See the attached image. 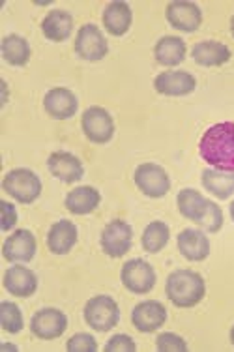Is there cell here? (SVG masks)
Masks as SVG:
<instances>
[{
    "instance_id": "1",
    "label": "cell",
    "mask_w": 234,
    "mask_h": 352,
    "mask_svg": "<svg viewBox=\"0 0 234 352\" xmlns=\"http://www.w3.org/2000/svg\"><path fill=\"white\" fill-rule=\"evenodd\" d=\"M199 154L210 167L234 173V122L210 126L201 137Z\"/></svg>"
},
{
    "instance_id": "2",
    "label": "cell",
    "mask_w": 234,
    "mask_h": 352,
    "mask_svg": "<svg viewBox=\"0 0 234 352\" xmlns=\"http://www.w3.org/2000/svg\"><path fill=\"white\" fill-rule=\"evenodd\" d=\"M167 298L176 307H195L206 294V283L201 274L193 270H174L165 283Z\"/></svg>"
},
{
    "instance_id": "3",
    "label": "cell",
    "mask_w": 234,
    "mask_h": 352,
    "mask_svg": "<svg viewBox=\"0 0 234 352\" xmlns=\"http://www.w3.org/2000/svg\"><path fill=\"white\" fill-rule=\"evenodd\" d=\"M2 190L21 204H32L41 195V180L34 170L12 169L2 180Z\"/></svg>"
},
{
    "instance_id": "4",
    "label": "cell",
    "mask_w": 234,
    "mask_h": 352,
    "mask_svg": "<svg viewBox=\"0 0 234 352\" xmlns=\"http://www.w3.org/2000/svg\"><path fill=\"white\" fill-rule=\"evenodd\" d=\"M85 320L96 332H109L120 320V307L111 296H94L85 305Z\"/></svg>"
},
{
    "instance_id": "5",
    "label": "cell",
    "mask_w": 234,
    "mask_h": 352,
    "mask_svg": "<svg viewBox=\"0 0 234 352\" xmlns=\"http://www.w3.org/2000/svg\"><path fill=\"white\" fill-rule=\"evenodd\" d=\"M135 186L150 199H161L171 190V178L167 170L158 163H140L134 175Z\"/></svg>"
},
{
    "instance_id": "6",
    "label": "cell",
    "mask_w": 234,
    "mask_h": 352,
    "mask_svg": "<svg viewBox=\"0 0 234 352\" xmlns=\"http://www.w3.org/2000/svg\"><path fill=\"white\" fill-rule=\"evenodd\" d=\"M122 285L134 294H148L156 287L154 266L145 258H131L122 266Z\"/></svg>"
},
{
    "instance_id": "7",
    "label": "cell",
    "mask_w": 234,
    "mask_h": 352,
    "mask_svg": "<svg viewBox=\"0 0 234 352\" xmlns=\"http://www.w3.org/2000/svg\"><path fill=\"white\" fill-rule=\"evenodd\" d=\"M100 244L103 253L111 258L124 257L127 251L131 250V244H134L131 225L122 221V219H114V221L107 223L105 229L101 230Z\"/></svg>"
},
{
    "instance_id": "8",
    "label": "cell",
    "mask_w": 234,
    "mask_h": 352,
    "mask_svg": "<svg viewBox=\"0 0 234 352\" xmlns=\"http://www.w3.org/2000/svg\"><path fill=\"white\" fill-rule=\"evenodd\" d=\"M75 53L87 62H100L107 56L109 43L100 27L87 23L79 28L75 36Z\"/></svg>"
},
{
    "instance_id": "9",
    "label": "cell",
    "mask_w": 234,
    "mask_h": 352,
    "mask_svg": "<svg viewBox=\"0 0 234 352\" xmlns=\"http://www.w3.org/2000/svg\"><path fill=\"white\" fill-rule=\"evenodd\" d=\"M81 126H83L85 137L90 142H96V144H105L114 135L113 116H111L107 109L98 107V105H92L83 113Z\"/></svg>"
},
{
    "instance_id": "10",
    "label": "cell",
    "mask_w": 234,
    "mask_h": 352,
    "mask_svg": "<svg viewBox=\"0 0 234 352\" xmlns=\"http://www.w3.org/2000/svg\"><path fill=\"white\" fill-rule=\"evenodd\" d=\"M67 330V317L61 309L47 307L34 313L30 318V332L38 339L43 341H53L58 339Z\"/></svg>"
},
{
    "instance_id": "11",
    "label": "cell",
    "mask_w": 234,
    "mask_h": 352,
    "mask_svg": "<svg viewBox=\"0 0 234 352\" xmlns=\"http://www.w3.org/2000/svg\"><path fill=\"white\" fill-rule=\"evenodd\" d=\"M36 238L28 229H17L4 240L2 255L8 263H30L36 255Z\"/></svg>"
},
{
    "instance_id": "12",
    "label": "cell",
    "mask_w": 234,
    "mask_h": 352,
    "mask_svg": "<svg viewBox=\"0 0 234 352\" xmlns=\"http://www.w3.org/2000/svg\"><path fill=\"white\" fill-rule=\"evenodd\" d=\"M169 25L180 32H195L201 27L202 12L201 8L189 0H174L165 10Z\"/></svg>"
},
{
    "instance_id": "13",
    "label": "cell",
    "mask_w": 234,
    "mask_h": 352,
    "mask_svg": "<svg viewBox=\"0 0 234 352\" xmlns=\"http://www.w3.org/2000/svg\"><path fill=\"white\" fill-rule=\"evenodd\" d=\"M131 322L142 333H152L167 322V309L158 300H145L134 307Z\"/></svg>"
},
{
    "instance_id": "14",
    "label": "cell",
    "mask_w": 234,
    "mask_h": 352,
    "mask_svg": "<svg viewBox=\"0 0 234 352\" xmlns=\"http://www.w3.org/2000/svg\"><path fill=\"white\" fill-rule=\"evenodd\" d=\"M43 109L45 113L54 120H67L77 113L79 109V100L70 88L56 87L51 88L43 96Z\"/></svg>"
},
{
    "instance_id": "15",
    "label": "cell",
    "mask_w": 234,
    "mask_h": 352,
    "mask_svg": "<svg viewBox=\"0 0 234 352\" xmlns=\"http://www.w3.org/2000/svg\"><path fill=\"white\" fill-rule=\"evenodd\" d=\"M47 169L49 173L61 180L64 184H75L79 182L81 178L85 176V167H83V162L79 157L72 154V152H64V150H58V152H53L49 160H47Z\"/></svg>"
},
{
    "instance_id": "16",
    "label": "cell",
    "mask_w": 234,
    "mask_h": 352,
    "mask_svg": "<svg viewBox=\"0 0 234 352\" xmlns=\"http://www.w3.org/2000/svg\"><path fill=\"white\" fill-rule=\"evenodd\" d=\"M154 88L160 94L178 98L195 92L197 79L187 72H163L154 79Z\"/></svg>"
},
{
    "instance_id": "17",
    "label": "cell",
    "mask_w": 234,
    "mask_h": 352,
    "mask_svg": "<svg viewBox=\"0 0 234 352\" xmlns=\"http://www.w3.org/2000/svg\"><path fill=\"white\" fill-rule=\"evenodd\" d=\"M4 289L14 296L28 298L38 289V278L27 266H10L4 272Z\"/></svg>"
},
{
    "instance_id": "18",
    "label": "cell",
    "mask_w": 234,
    "mask_h": 352,
    "mask_svg": "<svg viewBox=\"0 0 234 352\" xmlns=\"http://www.w3.org/2000/svg\"><path fill=\"white\" fill-rule=\"evenodd\" d=\"M176 244H178L182 257L191 263H201L210 255V240L199 229H184L178 234Z\"/></svg>"
},
{
    "instance_id": "19",
    "label": "cell",
    "mask_w": 234,
    "mask_h": 352,
    "mask_svg": "<svg viewBox=\"0 0 234 352\" xmlns=\"http://www.w3.org/2000/svg\"><path fill=\"white\" fill-rule=\"evenodd\" d=\"M77 236H79V230L74 221L61 219L51 225V229L47 232V248L53 255H66L77 244Z\"/></svg>"
},
{
    "instance_id": "20",
    "label": "cell",
    "mask_w": 234,
    "mask_h": 352,
    "mask_svg": "<svg viewBox=\"0 0 234 352\" xmlns=\"http://www.w3.org/2000/svg\"><path fill=\"white\" fill-rule=\"evenodd\" d=\"M191 56L199 66L204 68H215V66H223L231 60V49L221 43V41L206 40L195 43L191 49Z\"/></svg>"
},
{
    "instance_id": "21",
    "label": "cell",
    "mask_w": 234,
    "mask_h": 352,
    "mask_svg": "<svg viewBox=\"0 0 234 352\" xmlns=\"http://www.w3.org/2000/svg\"><path fill=\"white\" fill-rule=\"evenodd\" d=\"M41 32L49 41H66L74 32V17L66 10H51L41 21Z\"/></svg>"
},
{
    "instance_id": "22",
    "label": "cell",
    "mask_w": 234,
    "mask_h": 352,
    "mask_svg": "<svg viewBox=\"0 0 234 352\" xmlns=\"http://www.w3.org/2000/svg\"><path fill=\"white\" fill-rule=\"evenodd\" d=\"M134 21V12L127 2L122 0H114L107 4L105 12H103V27L111 36H124L131 27Z\"/></svg>"
},
{
    "instance_id": "23",
    "label": "cell",
    "mask_w": 234,
    "mask_h": 352,
    "mask_svg": "<svg viewBox=\"0 0 234 352\" xmlns=\"http://www.w3.org/2000/svg\"><path fill=\"white\" fill-rule=\"evenodd\" d=\"M101 203V193L92 186H79L66 195V208L75 216H87Z\"/></svg>"
},
{
    "instance_id": "24",
    "label": "cell",
    "mask_w": 234,
    "mask_h": 352,
    "mask_svg": "<svg viewBox=\"0 0 234 352\" xmlns=\"http://www.w3.org/2000/svg\"><path fill=\"white\" fill-rule=\"evenodd\" d=\"M186 51V41L182 40V38H178V36H163L156 43L154 56L161 66L173 68V66H178V64L184 62Z\"/></svg>"
},
{
    "instance_id": "25",
    "label": "cell",
    "mask_w": 234,
    "mask_h": 352,
    "mask_svg": "<svg viewBox=\"0 0 234 352\" xmlns=\"http://www.w3.org/2000/svg\"><path fill=\"white\" fill-rule=\"evenodd\" d=\"M202 186L210 191L215 199L227 201L234 195V173L233 170H220L210 167L202 170Z\"/></svg>"
},
{
    "instance_id": "26",
    "label": "cell",
    "mask_w": 234,
    "mask_h": 352,
    "mask_svg": "<svg viewBox=\"0 0 234 352\" xmlns=\"http://www.w3.org/2000/svg\"><path fill=\"white\" fill-rule=\"evenodd\" d=\"M208 201L206 197L199 193V191L195 190H182L176 197V204H178V212H180L182 216L189 219V221H193V223H199L202 219V216L206 214L208 208Z\"/></svg>"
},
{
    "instance_id": "27",
    "label": "cell",
    "mask_w": 234,
    "mask_h": 352,
    "mask_svg": "<svg viewBox=\"0 0 234 352\" xmlns=\"http://www.w3.org/2000/svg\"><path fill=\"white\" fill-rule=\"evenodd\" d=\"M0 53L2 58L12 66H25L30 60V45L19 34L6 36L0 43Z\"/></svg>"
},
{
    "instance_id": "28",
    "label": "cell",
    "mask_w": 234,
    "mask_h": 352,
    "mask_svg": "<svg viewBox=\"0 0 234 352\" xmlns=\"http://www.w3.org/2000/svg\"><path fill=\"white\" fill-rule=\"evenodd\" d=\"M169 236H171V230L165 221H152L142 230L140 244L147 253H160L169 244Z\"/></svg>"
},
{
    "instance_id": "29",
    "label": "cell",
    "mask_w": 234,
    "mask_h": 352,
    "mask_svg": "<svg viewBox=\"0 0 234 352\" xmlns=\"http://www.w3.org/2000/svg\"><path fill=\"white\" fill-rule=\"evenodd\" d=\"M0 326L8 333H19L23 330L25 320H23L19 305H15L14 302H8V300L0 302Z\"/></svg>"
},
{
    "instance_id": "30",
    "label": "cell",
    "mask_w": 234,
    "mask_h": 352,
    "mask_svg": "<svg viewBox=\"0 0 234 352\" xmlns=\"http://www.w3.org/2000/svg\"><path fill=\"white\" fill-rule=\"evenodd\" d=\"M197 225L206 230V232H217V230H221V227H223V212H221V208L214 201H208L206 214L202 216V219Z\"/></svg>"
},
{
    "instance_id": "31",
    "label": "cell",
    "mask_w": 234,
    "mask_h": 352,
    "mask_svg": "<svg viewBox=\"0 0 234 352\" xmlns=\"http://www.w3.org/2000/svg\"><path fill=\"white\" fill-rule=\"evenodd\" d=\"M156 346L160 352H186L187 343L184 341V338L176 336L173 332L160 333L158 339H156Z\"/></svg>"
},
{
    "instance_id": "32",
    "label": "cell",
    "mask_w": 234,
    "mask_h": 352,
    "mask_svg": "<svg viewBox=\"0 0 234 352\" xmlns=\"http://www.w3.org/2000/svg\"><path fill=\"white\" fill-rule=\"evenodd\" d=\"M66 349L70 352H96L98 351V341L90 333L79 332L67 339Z\"/></svg>"
},
{
    "instance_id": "33",
    "label": "cell",
    "mask_w": 234,
    "mask_h": 352,
    "mask_svg": "<svg viewBox=\"0 0 234 352\" xmlns=\"http://www.w3.org/2000/svg\"><path fill=\"white\" fill-rule=\"evenodd\" d=\"M137 345L135 341L126 333H116L113 338L109 339L107 345H105V352H135Z\"/></svg>"
},
{
    "instance_id": "34",
    "label": "cell",
    "mask_w": 234,
    "mask_h": 352,
    "mask_svg": "<svg viewBox=\"0 0 234 352\" xmlns=\"http://www.w3.org/2000/svg\"><path fill=\"white\" fill-rule=\"evenodd\" d=\"M0 212H2V221H0V229L8 232L12 230L17 223V210L12 203L8 201H0Z\"/></svg>"
},
{
    "instance_id": "35",
    "label": "cell",
    "mask_w": 234,
    "mask_h": 352,
    "mask_svg": "<svg viewBox=\"0 0 234 352\" xmlns=\"http://www.w3.org/2000/svg\"><path fill=\"white\" fill-rule=\"evenodd\" d=\"M231 32H233V36H234V15L231 17Z\"/></svg>"
},
{
    "instance_id": "36",
    "label": "cell",
    "mask_w": 234,
    "mask_h": 352,
    "mask_svg": "<svg viewBox=\"0 0 234 352\" xmlns=\"http://www.w3.org/2000/svg\"><path fill=\"white\" fill-rule=\"evenodd\" d=\"M231 217H233V221H234V201L231 203Z\"/></svg>"
},
{
    "instance_id": "37",
    "label": "cell",
    "mask_w": 234,
    "mask_h": 352,
    "mask_svg": "<svg viewBox=\"0 0 234 352\" xmlns=\"http://www.w3.org/2000/svg\"><path fill=\"white\" fill-rule=\"evenodd\" d=\"M231 343H233V345H234V326H233V328H231Z\"/></svg>"
}]
</instances>
